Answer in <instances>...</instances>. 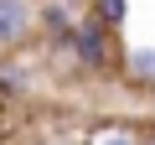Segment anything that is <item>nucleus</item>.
I'll return each instance as SVG.
<instances>
[{
	"label": "nucleus",
	"instance_id": "obj_1",
	"mask_svg": "<svg viewBox=\"0 0 155 145\" xmlns=\"http://www.w3.org/2000/svg\"><path fill=\"white\" fill-rule=\"evenodd\" d=\"M52 57H67L72 62V72H83V78H124V47H119V31H109L104 21H93V16H78V26H72V36H67V47H57Z\"/></svg>",
	"mask_w": 155,
	"mask_h": 145
},
{
	"label": "nucleus",
	"instance_id": "obj_2",
	"mask_svg": "<svg viewBox=\"0 0 155 145\" xmlns=\"http://www.w3.org/2000/svg\"><path fill=\"white\" fill-rule=\"evenodd\" d=\"M41 31H36V5L26 0H0V62L21 57L26 47H36Z\"/></svg>",
	"mask_w": 155,
	"mask_h": 145
},
{
	"label": "nucleus",
	"instance_id": "obj_3",
	"mask_svg": "<svg viewBox=\"0 0 155 145\" xmlns=\"http://www.w3.org/2000/svg\"><path fill=\"white\" fill-rule=\"evenodd\" d=\"M150 135V119H124V114H104L83 130L78 145H145Z\"/></svg>",
	"mask_w": 155,
	"mask_h": 145
},
{
	"label": "nucleus",
	"instance_id": "obj_4",
	"mask_svg": "<svg viewBox=\"0 0 155 145\" xmlns=\"http://www.w3.org/2000/svg\"><path fill=\"white\" fill-rule=\"evenodd\" d=\"M31 88H36V72H31L21 57L0 62V99H5V104H21V99H31Z\"/></svg>",
	"mask_w": 155,
	"mask_h": 145
},
{
	"label": "nucleus",
	"instance_id": "obj_5",
	"mask_svg": "<svg viewBox=\"0 0 155 145\" xmlns=\"http://www.w3.org/2000/svg\"><path fill=\"white\" fill-rule=\"evenodd\" d=\"M124 83L129 88H155V47H129L124 52Z\"/></svg>",
	"mask_w": 155,
	"mask_h": 145
},
{
	"label": "nucleus",
	"instance_id": "obj_6",
	"mask_svg": "<svg viewBox=\"0 0 155 145\" xmlns=\"http://www.w3.org/2000/svg\"><path fill=\"white\" fill-rule=\"evenodd\" d=\"M88 16H93V21H104L109 31H124V21H129V0H93Z\"/></svg>",
	"mask_w": 155,
	"mask_h": 145
},
{
	"label": "nucleus",
	"instance_id": "obj_7",
	"mask_svg": "<svg viewBox=\"0 0 155 145\" xmlns=\"http://www.w3.org/2000/svg\"><path fill=\"white\" fill-rule=\"evenodd\" d=\"M11 140H16V130L5 124V114H0V145H11Z\"/></svg>",
	"mask_w": 155,
	"mask_h": 145
},
{
	"label": "nucleus",
	"instance_id": "obj_8",
	"mask_svg": "<svg viewBox=\"0 0 155 145\" xmlns=\"http://www.w3.org/2000/svg\"><path fill=\"white\" fill-rule=\"evenodd\" d=\"M21 145H72V140H47V135H36V140H21Z\"/></svg>",
	"mask_w": 155,
	"mask_h": 145
},
{
	"label": "nucleus",
	"instance_id": "obj_9",
	"mask_svg": "<svg viewBox=\"0 0 155 145\" xmlns=\"http://www.w3.org/2000/svg\"><path fill=\"white\" fill-rule=\"evenodd\" d=\"M145 104H150V109H155V88H145Z\"/></svg>",
	"mask_w": 155,
	"mask_h": 145
},
{
	"label": "nucleus",
	"instance_id": "obj_10",
	"mask_svg": "<svg viewBox=\"0 0 155 145\" xmlns=\"http://www.w3.org/2000/svg\"><path fill=\"white\" fill-rule=\"evenodd\" d=\"M145 145H155V124H150V135H145Z\"/></svg>",
	"mask_w": 155,
	"mask_h": 145
},
{
	"label": "nucleus",
	"instance_id": "obj_11",
	"mask_svg": "<svg viewBox=\"0 0 155 145\" xmlns=\"http://www.w3.org/2000/svg\"><path fill=\"white\" fill-rule=\"evenodd\" d=\"M26 5H47V0H26Z\"/></svg>",
	"mask_w": 155,
	"mask_h": 145
}]
</instances>
